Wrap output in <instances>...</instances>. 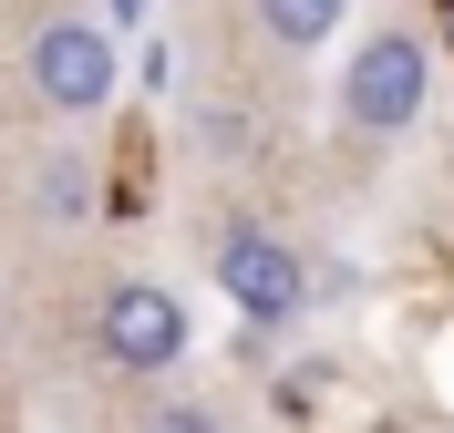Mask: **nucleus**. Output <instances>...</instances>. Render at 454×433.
<instances>
[{
	"label": "nucleus",
	"mask_w": 454,
	"mask_h": 433,
	"mask_svg": "<svg viewBox=\"0 0 454 433\" xmlns=\"http://www.w3.org/2000/svg\"><path fill=\"white\" fill-rule=\"evenodd\" d=\"M145 11H155V0H114V21H145Z\"/></svg>",
	"instance_id": "nucleus-7"
},
{
	"label": "nucleus",
	"mask_w": 454,
	"mask_h": 433,
	"mask_svg": "<svg viewBox=\"0 0 454 433\" xmlns=\"http://www.w3.org/2000/svg\"><path fill=\"white\" fill-rule=\"evenodd\" d=\"M104 351L124 361V372H166L176 351H186V310H176V289L124 279V289L104 299Z\"/></svg>",
	"instance_id": "nucleus-4"
},
{
	"label": "nucleus",
	"mask_w": 454,
	"mask_h": 433,
	"mask_svg": "<svg viewBox=\"0 0 454 433\" xmlns=\"http://www.w3.org/2000/svg\"><path fill=\"white\" fill-rule=\"evenodd\" d=\"M155 433H207V413H155Z\"/></svg>",
	"instance_id": "nucleus-6"
},
{
	"label": "nucleus",
	"mask_w": 454,
	"mask_h": 433,
	"mask_svg": "<svg viewBox=\"0 0 454 433\" xmlns=\"http://www.w3.org/2000/svg\"><path fill=\"white\" fill-rule=\"evenodd\" d=\"M217 289H227V310L258 320V330H289V320L310 310V268L289 259L269 228H238V237L217 248Z\"/></svg>",
	"instance_id": "nucleus-3"
},
{
	"label": "nucleus",
	"mask_w": 454,
	"mask_h": 433,
	"mask_svg": "<svg viewBox=\"0 0 454 433\" xmlns=\"http://www.w3.org/2000/svg\"><path fill=\"white\" fill-rule=\"evenodd\" d=\"M114 83H124V52H114L104 21H42L31 31V93L52 114H104Z\"/></svg>",
	"instance_id": "nucleus-2"
},
{
	"label": "nucleus",
	"mask_w": 454,
	"mask_h": 433,
	"mask_svg": "<svg viewBox=\"0 0 454 433\" xmlns=\"http://www.w3.org/2000/svg\"><path fill=\"white\" fill-rule=\"evenodd\" d=\"M340 11H351V0H258V31L289 42V52H320V42L340 31Z\"/></svg>",
	"instance_id": "nucleus-5"
},
{
	"label": "nucleus",
	"mask_w": 454,
	"mask_h": 433,
	"mask_svg": "<svg viewBox=\"0 0 454 433\" xmlns=\"http://www.w3.org/2000/svg\"><path fill=\"white\" fill-rule=\"evenodd\" d=\"M424 83H434V52L413 31H372L351 73H340V114L362 124V135H403V124L424 114Z\"/></svg>",
	"instance_id": "nucleus-1"
}]
</instances>
